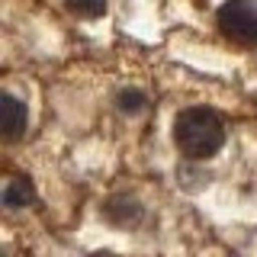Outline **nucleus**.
Returning <instances> with one entry per match:
<instances>
[{
    "label": "nucleus",
    "instance_id": "nucleus-6",
    "mask_svg": "<svg viewBox=\"0 0 257 257\" xmlns=\"http://www.w3.org/2000/svg\"><path fill=\"white\" fill-rule=\"evenodd\" d=\"M116 106H119V112H125V116H139V112H145V106H148V96L142 90H135V87H128V90L116 93Z\"/></svg>",
    "mask_w": 257,
    "mask_h": 257
},
{
    "label": "nucleus",
    "instance_id": "nucleus-4",
    "mask_svg": "<svg viewBox=\"0 0 257 257\" xmlns=\"http://www.w3.org/2000/svg\"><path fill=\"white\" fill-rule=\"evenodd\" d=\"M103 215H106V222L119 225V228H128V225H139L145 209L139 206V199L132 196H112L106 199V206H103Z\"/></svg>",
    "mask_w": 257,
    "mask_h": 257
},
{
    "label": "nucleus",
    "instance_id": "nucleus-1",
    "mask_svg": "<svg viewBox=\"0 0 257 257\" xmlns=\"http://www.w3.org/2000/svg\"><path fill=\"white\" fill-rule=\"evenodd\" d=\"M174 142L183 158L190 161H209L225 145V122L209 106H190L180 109L174 119Z\"/></svg>",
    "mask_w": 257,
    "mask_h": 257
},
{
    "label": "nucleus",
    "instance_id": "nucleus-3",
    "mask_svg": "<svg viewBox=\"0 0 257 257\" xmlns=\"http://www.w3.org/2000/svg\"><path fill=\"white\" fill-rule=\"evenodd\" d=\"M0 109H4V139L7 142H16L26 135V125H29V112H26V103L13 93H4L0 96Z\"/></svg>",
    "mask_w": 257,
    "mask_h": 257
},
{
    "label": "nucleus",
    "instance_id": "nucleus-2",
    "mask_svg": "<svg viewBox=\"0 0 257 257\" xmlns=\"http://www.w3.org/2000/svg\"><path fill=\"white\" fill-rule=\"evenodd\" d=\"M215 26L231 45L257 48V0H225L215 13Z\"/></svg>",
    "mask_w": 257,
    "mask_h": 257
},
{
    "label": "nucleus",
    "instance_id": "nucleus-7",
    "mask_svg": "<svg viewBox=\"0 0 257 257\" xmlns=\"http://www.w3.org/2000/svg\"><path fill=\"white\" fill-rule=\"evenodd\" d=\"M71 13L84 16V20H100L106 13V0H64Z\"/></svg>",
    "mask_w": 257,
    "mask_h": 257
},
{
    "label": "nucleus",
    "instance_id": "nucleus-5",
    "mask_svg": "<svg viewBox=\"0 0 257 257\" xmlns=\"http://www.w3.org/2000/svg\"><path fill=\"white\" fill-rule=\"evenodd\" d=\"M29 203H36V187H32L26 177H10L7 187H4V206L7 209H23Z\"/></svg>",
    "mask_w": 257,
    "mask_h": 257
}]
</instances>
